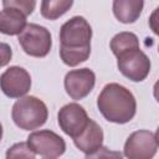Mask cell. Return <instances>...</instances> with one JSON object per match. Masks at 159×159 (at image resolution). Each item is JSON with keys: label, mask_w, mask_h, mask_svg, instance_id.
I'll use <instances>...</instances> for the list:
<instances>
[{"label": "cell", "mask_w": 159, "mask_h": 159, "mask_svg": "<svg viewBox=\"0 0 159 159\" xmlns=\"http://www.w3.org/2000/svg\"><path fill=\"white\" fill-rule=\"evenodd\" d=\"M92 27L83 16H73L60 29V57L70 67L88 60L91 55Z\"/></svg>", "instance_id": "6da1fadb"}, {"label": "cell", "mask_w": 159, "mask_h": 159, "mask_svg": "<svg viewBox=\"0 0 159 159\" xmlns=\"http://www.w3.org/2000/svg\"><path fill=\"white\" fill-rule=\"evenodd\" d=\"M97 107L108 122L124 124L133 119L137 101L133 93L119 83H108L97 98Z\"/></svg>", "instance_id": "7a4b0ae2"}, {"label": "cell", "mask_w": 159, "mask_h": 159, "mask_svg": "<svg viewBox=\"0 0 159 159\" xmlns=\"http://www.w3.org/2000/svg\"><path fill=\"white\" fill-rule=\"evenodd\" d=\"M48 111L46 104L35 96H25L17 99L11 111L14 123L24 130H34L47 120Z\"/></svg>", "instance_id": "3957f363"}, {"label": "cell", "mask_w": 159, "mask_h": 159, "mask_svg": "<svg viewBox=\"0 0 159 159\" xmlns=\"http://www.w3.org/2000/svg\"><path fill=\"white\" fill-rule=\"evenodd\" d=\"M17 40L24 52L32 57H45L52 47L50 31L37 24H27Z\"/></svg>", "instance_id": "277c9868"}, {"label": "cell", "mask_w": 159, "mask_h": 159, "mask_svg": "<svg viewBox=\"0 0 159 159\" xmlns=\"http://www.w3.org/2000/svg\"><path fill=\"white\" fill-rule=\"evenodd\" d=\"M117 58L119 72L133 82L144 81L150 72V60L140 47L123 52Z\"/></svg>", "instance_id": "5b68a950"}, {"label": "cell", "mask_w": 159, "mask_h": 159, "mask_svg": "<svg viewBox=\"0 0 159 159\" xmlns=\"http://www.w3.org/2000/svg\"><path fill=\"white\" fill-rule=\"evenodd\" d=\"M29 147L43 158L56 159L66 152V142L62 137L50 129L35 130L27 137Z\"/></svg>", "instance_id": "8992f818"}, {"label": "cell", "mask_w": 159, "mask_h": 159, "mask_svg": "<svg viewBox=\"0 0 159 159\" xmlns=\"http://www.w3.org/2000/svg\"><path fill=\"white\" fill-rule=\"evenodd\" d=\"M57 120L62 132L75 139L87 128L91 118L87 116V112L82 106L72 102L65 104L58 111Z\"/></svg>", "instance_id": "52a82bcc"}, {"label": "cell", "mask_w": 159, "mask_h": 159, "mask_svg": "<svg viewBox=\"0 0 159 159\" xmlns=\"http://www.w3.org/2000/svg\"><path fill=\"white\" fill-rule=\"evenodd\" d=\"M158 150L155 134L150 130H135L124 143V155L128 159H153Z\"/></svg>", "instance_id": "ba28073f"}, {"label": "cell", "mask_w": 159, "mask_h": 159, "mask_svg": "<svg viewBox=\"0 0 159 159\" xmlns=\"http://www.w3.org/2000/svg\"><path fill=\"white\" fill-rule=\"evenodd\" d=\"M0 86L5 96L20 99L25 97L31 88L30 73L20 66H11L1 73Z\"/></svg>", "instance_id": "9c48e42d"}, {"label": "cell", "mask_w": 159, "mask_h": 159, "mask_svg": "<svg viewBox=\"0 0 159 159\" xmlns=\"http://www.w3.org/2000/svg\"><path fill=\"white\" fill-rule=\"evenodd\" d=\"M96 84V75L92 70L84 67L72 70L65 76V89L72 99H82L87 97Z\"/></svg>", "instance_id": "30bf717a"}, {"label": "cell", "mask_w": 159, "mask_h": 159, "mask_svg": "<svg viewBox=\"0 0 159 159\" xmlns=\"http://www.w3.org/2000/svg\"><path fill=\"white\" fill-rule=\"evenodd\" d=\"M27 15L17 7L14 6H2L0 12V31L4 35H20L25 27Z\"/></svg>", "instance_id": "8fae6325"}, {"label": "cell", "mask_w": 159, "mask_h": 159, "mask_svg": "<svg viewBox=\"0 0 159 159\" xmlns=\"http://www.w3.org/2000/svg\"><path fill=\"white\" fill-rule=\"evenodd\" d=\"M73 143L81 152H83L84 154H89L102 147L103 130L93 119H91L87 128L77 138L73 139Z\"/></svg>", "instance_id": "7c38bea8"}, {"label": "cell", "mask_w": 159, "mask_h": 159, "mask_svg": "<svg viewBox=\"0 0 159 159\" xmlns=\"http://www.w3.org/2000/svg\"><path fill=\"white\" fill-rule=\"evenodd\" d=\"M144 1L142 0H114L113 14L118 21L123 24H133L142 14Z\"/></svg>", "instance_id": "4fadbf2b"}, {"label": "cell", "mask_w": 159, "mask_h": 159, "mask_svg": "<svg viewBox=\"0 0 159 159\" xmlns=\"http://www.w3.org/2000/svg\"><path fill=\"white\" fill-rule=\"evenodd\" d=\"M109 46H111L113 55L116 57H118L123 52H127V51L133 50V48H138L139 47V40H138L135 34L129 32V31H123V32H119V34L113 36Z\"/></svg>", "instance_id": "5bb4252c"}, {"label": "cell", "mask_w": 159, "mask_h": 159, "mask_svg": "<svg viewBox=\"0 0 159 159\" xmlns=\"http://www.w3.org/2000/svg\"><path fill=\"white\" fill-rule=\"evenodd\" d=\"M73 5L72 0H50L41 2V15L48 20H56L66 14Z\"/></svg>", "instance_id": "9a60e30c"}, {"label": "cell", "mask_w": 159, "mask_h": 159, "mask_svg": "<svg viewBox=\"0 0 159 159\" xmlns=\"http://www.w3.org/2000/svg\"><path fill=\"white\" fill-rule=\"evenodd\" d=\"M5 159H36V157L27 142H20L15 143L6 150Z\"/></svg>", "instance_id": "2e32d148"}, {"label": "cell", "mask_w": 159, "mask_h": 159, "mask_svg": "<svg viewBox=\"0 0 159 159\" xmlns=\"http://www.w3.org/2000/svg\"><path fill=\"white\" fill-rule=\"evenodd\" d=\"M84 159H123V154L118 150H111L107 147H101L97 150L86 154Z\"/></svg>", "instance_id": "e0dca14e"}, {"label": "cell", "mask_w": 159, "mask_h": 159, "mask_svg": "<svg viewBox=\"0 0 159 159\" xmlns=\"http://www.w3.org/2000/svg\"><path fill=\"white\" fill-rule=\"evenodd\" d=\"M2 6H14L20 9L21 11H24L27 16L32 14L35 6H36V1L34 0H4L2 1Z\"/></svg>", "instance_id": "ac0fdd59"}, {"label": "cell", "mask_w": 159, "mask_h": 159, "mask_svg": "<svg viewBox=\"0 0 159 159\" xmlns=\"http://www.w3.org/2000/svg\"><path fill=\"white\" fill-rule=\"evenodd\" d=\"M149 27L155 35L159 36V6L155 7L149 16Z\"/></svg>", "instance_id": "d6986e66"}, {"label": "cell", "mask_w": 159, "mask_h": 159, "mask_svg": "<svg viewBox=\"0 0 159 159\" xmlns=\"http://www.w3.org/2000/svg\"><path fill=\"white\" fill-rule=\"evenodd\" d=\"M1 48H2V61H1V66H5L9 60L11 58V48L6 45V43H1Z\"/></svg>", "instance_id": "ffe728a7"}, {"label": "cell", "mask_w": 159, "mask_h": 159, "mask_svg": "<svg viewBox=\"0 0 159 159\" xmlns=\"http://www.w3.org/2000/svg\"><path fill=\"white\" fill-rule=\"evenodd\" d=\"M153 94H154V98L157 99V102L159 103V80L154 83V87H153Z\"/></svg>", "instance_id": "44dd1931"}, {"label": "cell", "mask_w": 159, "mask_h": 159, "mask_svg": "<svg viewBox=\"0 0 159 159\" xmlns=\"http://www.w3.org/2000/svg\"><path fill=\"white\" fill-rule=\"evenodd\" d=\"M155 140H157V143H158V145H159V127H158V129H157V132H155Z\"/></svg>", "instance_id": "7402d4cb"}, {"label": "cell", "mask_w": 159, "mask_h": 159, "mask_svg": "<svg viewBox=\"0 0 159 159\" xmlns=\"http://www.w3.org/2000/svg\"><path fill=\"white\" fill-rule=\"evenodd\" d=\"M158 52H159V46H158Z\"/></svg>", "instance_id": "603a6c76"}, {"label": "cell", "mask_w": 159, "mask_h": 159, "mask_svg": "<svg viewBox=\"0 0 159 159\" xmlns=\"http://www.w3.org/2000/svg\"><path fill=\"white\" fill-rule=\"evenodd\" d=\"M43 159H48V158H43Z\"/></svg>", "instance_id": "cb8c5ba5"}]
</instances>
